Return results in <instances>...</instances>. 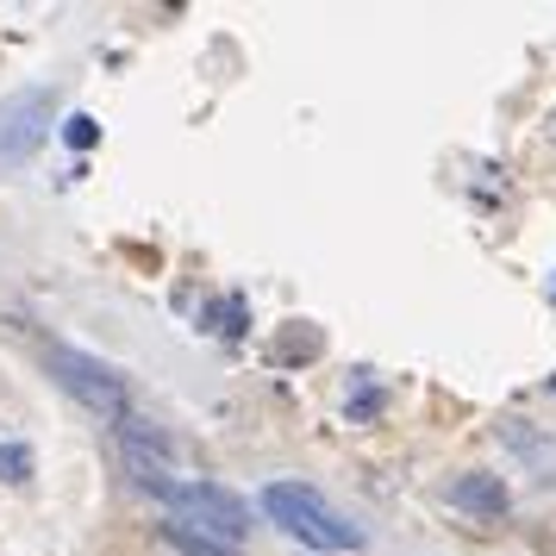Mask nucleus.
Returning <instances> with one entry per match:
<instances>
[{"label":"nucleus","instance_id":"1a4fd4ad","mask_svg":"<svg viewBox=\"0 0 556 556\" xmlns=\"http://www.w3.org/2000/svg\"><path fill=\"white\" fill-rule=\"evenodd\" d=\"M63 138H70L76 151H88V144H94V119H88V113H76V119L63 126Z\"/></svg>","mask_w":556,"mask_h":556},{"label":"nucleus","instance_id":"7ed1b4c3","mask_svg":"<svg viewBox=\"0 0 556 556\" xmlns=\"http://www.w3.org/2000/svg\"><path fill=\"white\" fill-rule=\"evenodd\" d=\"M45 369L56 376V388H63L70 401H81L88 413H101L106 426H126L131 419L126 376L106 369L101 356H81V351H70V344H51V351H45Z\"/></svg>","mask_w":556,"mask_h":556},{"label":"nucleus","instance_id":"39448f33","mask_svg":"<svg viewBox=\"0 0 556 556\" xmlns=\"http://www.w3.org/2000/svg\"><path fill=\"white\" fill-rule=\"evenodd\" d=\"M451 501L463 506V513L501 519L506 506H513V494H506V481H501V476H456V481H451Z\"/></svg>","mask_w":556,"mask_h":556},{"label":"nucleus","instance_id":"423d86ee","mask_svg":"<svg viewBox=\"0 0 556 556\" xmlns=\"http://www.w3.org/2000/svg\"><path fill=\"white\" fill-rule=\"evenodd\" d=\"M501 444H506V451H519L531 469H544V476H551L556 444H551V438H538V431H526V419H506V426H501Z\"/></svg>","mask_w":556,"mask_h":556},{"label":"nucleus","instance_id":"6e6552de","mask_svg":"<svg viewBox=\"0 0 556 556\" xmlns=\"http://www.w3.org/2000/svg\"><path fill=\"white\" fill-rule=\"evenodd\" d=\"M31 469H38V463H31V451H26V444H0V481L26 488V481H31Z\"/></svg>","mask_w":556,"mask_h":556},{"label":"nucleus","instance_id":"20e7f679","mask_svg":"<svg viewBox=\"0 0 556 556\" xmlns=\"http://www.w3.org/2000/svg\"><path fill=\"white\" fill-rule=\"evenodd\" d=\"M51 88H13L7 101H0V169H20L31 156L45 151V138H51Z\"/></svg>","mask_w":556,"mask_h":556},{"label":"nucleus","instance_id":"f257e3e1","mask_svg":"<svg viewBox=\"0 0 556 556\" xmlns=\"http://www.w3.org/2000/svg\"><path fill=\"white\" fill-rule=\"evenodd\" d=\"M263 519L281 526L294 544H306V551H319V556L363 551V526H356L351 513H338L313 481H269L263 488Z\"/></svg>","mask_w":556,"mask_h":556},{"label":"nucleus","instance_id":"f03ea898","mask_svg":"<svg viewBox=\"0 0 556 556\" xmlns=\"http://www.w3.org/2000/svg\"><path fill=\"white\" fill-rule=\"evenodd\" d=\"M163 506H169V519H181L188 531H201V538H213V544H226V551H238L244 538H251V506L238 501L231 488H219V481H194L181 476L169 494H163Z\"/></svg>","mask_w":556,"mask_h":556},{"label":"nucleus","instance_id":"0eeeda50","mask_svg":"<svg viewBox=\"0 0 556 556\" xmlns=\"http://www.w3.org/2000/svg\"><path fill=\"white\" fill-rule=\"evenodd\" d=\"M163 544H169V551H181V556H238V551H226V544L201 538V531H188L181 519H163Z\"/></svg>","mask_w":556,"mask_h":556}]
</instances>
